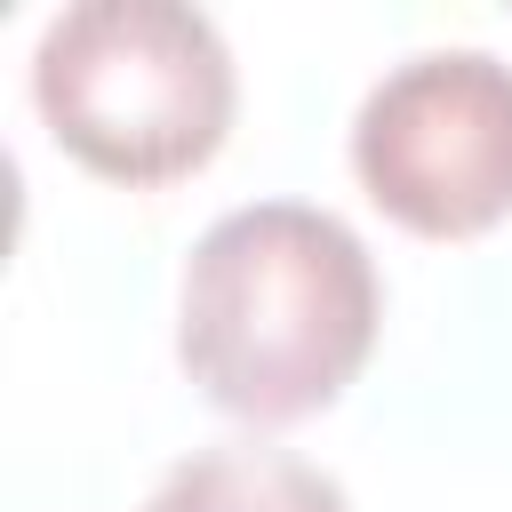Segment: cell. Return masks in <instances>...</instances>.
<instances>
[{"mask_svg": "<svg viewBox=\"0 0 512 512\" xmlns=\"http://www.w3.org/2000/svg\"><path fill=\"white\" fill-rule=\"evenodd\" d=\"M136 512H352V504L320 464H304L288 448L224 440V448L184 456Z\"/></svg>", "mask_w": 512, "mask_h": 512, "instance_id": "277c9868", "label": "cell"}, {"mask_svg": "<svg viewBox=\"0 0 512 512\" xmlns=\"http://www.w3.org/2000/svg\"><path fill=\"white\" fill-rule=\"evenodd\" d=\"M32 104L48 136L112 184H176L216 160L240 80L192 0H72L40 24Z\"/></svg>", "mask_w": 512, "mask_h": 512, "instance_id": "7a4b0ae2", "label": "cell"}, {"mask_svg": "<svg viewBox=\"0 0 512 512\" xmlns=\"http://www.w3.org/2000/svg\"><path fill=\"white\" fill-rule=\"evenodd\" d=\"M352 176L424 232L472 240L512 216V64L488 48L400 56L352 112Z\"/></svg>", "mask_w": 512, "mask_h": 512, "instance_id": "3957f363", "label": "cell"}, {"mask_svg": "<svg viewBox=\"0 0 512 512\" xmlns=\"http://www.w3.org/2000/svg\"><path fill=\"white\" fill-rule=\"evenodd\" d=\"M376 320L384 288L344 216L312 200H248L184 256L176 352L224 416L304 424L368 368Z\"/></svg>", "mask_w": 512, "mask_h": 512, "instance_id": "6da1fadb", "label": "cell"}]
</instances>
